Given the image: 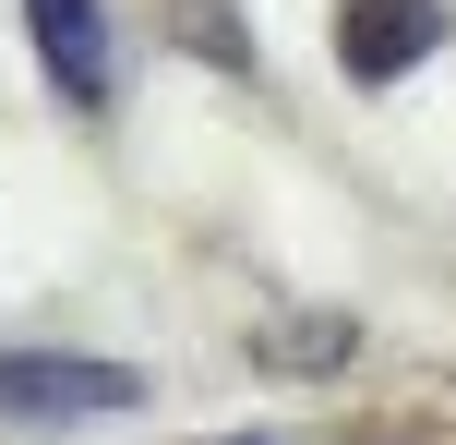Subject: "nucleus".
<instances>
[{
  "label": "nucleus",
  "mask_w": 456,
  "mask_h": 445,
  "mask_svg": "<svg viewBox=\"0 0 456 445\" xmlns=\"http://www.w3.org/2000/svg\"><path fill=\"white\" fill-rule=\"evenodd\" d=\"M0 409L12 422H109V409H144V374L72 361V350H0Z\"/></svg>",
  "instance_id": "obj_1"
},
{
  "label": "nucleus",
  "mask_w": 456,
  "mask_h": 445,
  "mask_svg": "<svg viewBox=\"0 0 456 445\" xmlns=\"http://www.w3.org/2000/svg\"><path fill=\"white\" fill-rule=\"evenodd\" d=\"M37 24V61L72 109H109V0H24Z\"/></svg>",
  "instance_id": "obj_3"
},
{
  "label": "nucleus",
  "mask_w": 456,
  "mask_h": 445,
  "mask_svg": "<svg viewBox=\"0 0 456 445\" xmlns=\"http://www.w3.org/2000/svg\"><path fill=\"white\" fill-rule=\"evenodd\" d=\"M240 445H252V433H240Z\"/></svg>",
  "instance_id": "obj_4"
},
{
  "label": "nucleus",
  "mask_w": 456,
  "mask_h": 445,
  "mask_svg": "<svg viewBox=\"0 0 456 445\" xmlns=\"http://www.w3.org/2000/svg\"><path fill=\"white\" fill-rule=\"evenodd\" d=\"M433 48H444V0H348L337 12L348 85H396V72H420Z\"/></svg>",
  "instance_id": "obj_2"
}]
</instances>
